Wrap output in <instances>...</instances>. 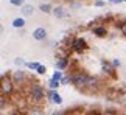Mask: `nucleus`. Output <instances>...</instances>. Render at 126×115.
<instances>
[{"label": "nucleus", "instance_id": "obj_1", "mask_svg": "<svg viewBox=\"0 0 126 115\" xmlns=\"http://www.w3.org/2000/svg\"><path fill=\"white\" fill-rule=\"evenodd\" d=\"M27 98L30 100L33 104H41L45 98V92H44L42 86L37 81H30L27 86Z\"/></svg>", "mask_w": 126, "mask_h": 115}, {"label": "nucleus", "instance_id": "obj_2", "mask_svg": "<svg viewBox=\"0 0 126 115\" xmlns=\"http://www.w3.org/2000/svg\"><path fill=\"white\" fill-rule=\"evenodd\" d=\"M14 81L13 78H9V76L6 73H2V83H0V95H6V97H9V95H13L14 92Z\"/></svg>", "mask_w": 126, "mask_h": 115}, {"label": "nucleus", "instance_id": "obj_3", "mask_svg": "<svg viewBox=\"0 0 126 115\" xmlns=\"http://www.w3.org/2000/svg\"><path fill=\"white\" fill-rule=\"evenodd\" d=\"M70 50L75 51V53H83L87 50V44L83 37H73L70 42Z\"/></svg>", "mask_w": 126, "mask_h": 115}, {"label": "nucleus", "instance_id": "obj_4", "mask_svg": "<svg viewBox=\"0 0 126 115\" xmlns=\"http://www.w3.org/2000/svg\"><path fill=\"white\" fill-rule=\"evenodd\" d=\"M11 78H13L16 86H22V84H25V81H27V75H25L23 70H16V72H13Z\"/></svg>", "mask_w": 126, "mask_h": 115}, {"label": "nucleus", "instance_id": "obj_5", "mask_svg": "<svg viewBox=\"0 0 126 115\" xmlns=\"http://www.w3.org/2000/svg\"><path fill=\"white\" fill-rule=\"evenodd\" d=\"M47 98L50 100L51 103H55V104H62V98H61V95L58 93L55 89H51L50 92L47 93Z\"/></svg>", "mask_w": 126, "mask_h": 115}, {"label": "nucleus", "instance_id": "obj_6", "mask_svg": "<svg viewBox=\"0 0 126 115\" xmlns=\"http://www.w3.org/2000/svg\"><path fill=\"white\" fill-rule=\"evenodd\" d=\"M69 64H70V59L67 56H58V61H56V69H59V70H64V69H67L69 67Z\"/></svg>", "mask_w": 126, "mask_h": 115}, {"label": "nucleus", "instance_id": "obj_7", "mask_svg": "<svg viewBox=\"0 0 126 115\" xmlns=\"http://www.w3.org/2000/svg\"><path fill=\"white\" fill-rule=\"evenodd\" d=\"M33 37H34L36 41H44L47 37V30L45 28H36V30L33 31Z\"/></svg>", "mask_w": 126, "mask_h": 115}, {"label": "nucleus", "instance_id": "obj_8", "mask_svg": "<svg viewBox=\"0 0 126 115\" xmlns=\"http://www.w3.org/2000/svg\"><path fill=\"white\" fill-rule=\"evenodd\" d=\"M92 33H94L95 36H98V37H104L106 34H108V30H106V27L98 25V27H94V28H92Z\"/></svg>", "mask_w": 126, "mask_h": 115}, {"label": "nucleus", "instance_id": "obj_9", "mask_svg": "<svg viewBox=\"0 0 126 115\" xmlns=\"http://www.w3.org/2000/svg\"><path fill=\"white\" fill-rule=\"evenodd\" d=\"M114 69H115V67L110 65L109 62H106V61L101 62V70H103L106 75H114Z\"/></svg>", "mask_w": 126, "mask_h": 115}, {"label": "nucleus", "instance_id": "obj_10", "mask_svg": "<svg viewBox=\"0 0 126 115\" xmlns=\"http://www.w3.org/2000/svg\"><path fill=\"white\" fill-rule=\"evenodd\" d=\"M23 25H25V19L23 17H17L13 20V27L14 28H23Z\"/></svg>", "mask_w": 126, "mask_h": 115}, {"label": "nucleus", "instance_id": "obj_11", "mask_svg": "<svg viewBox=\"0 0 126 115\" xmlns=\"http://www.w3.org/2000/svg\"><path fill=\"white\" fill-rule=\"evenodd\" d=\"M59 86H61V81H58V79H53V78H50V79H48V87H50V89H58V87H59Z\"/></svg>", "mask_w": 126, "mask_h": 115}, {"label": "nucleus", "instance_id": "obj_12", "mask_svg": "<svg viewBox=\"0 0 126 115\" xmlns=\"http://www.w3.org/2000/svg\"><path fill=\"white\" fill-rule=\"evenodd\" d=\"M39 9L42 13H45V14H50V13H53V9H51V6L48 3H42L41 6H39Z\"/></svg>", "mask_w": 126, "mask_h": 115}, {"label": "nucleus", "instance_id": "obj_13", "mask_svg": "<svg viewBox=\"0 0 126 115\" xmlns=\"http://www.w3.org/2000/svg\"><path fill=\"white\" fill-rule=\"evenodd\" d=\"M53 14H55L56 17H64V9H62V6H56V8H53Z\"/></svg>", "mask_w": 126, "mask_h": 115}, {"label": "nucleus", "instance_id": "obj_14", "mask_svg": "<svg viewBox=\"0 0 126 115\" xmlns=\"http://www.w3.org/2000/svg\"><path fill=\"white\" fill-rule=\"evenodd\" d=\"M117 25H118V28H120V33H122L123 36H126V20H120Z\"/></svg>", "mask_w": 126, "mask_h": 115}, {"label": "nucleus", "instance_id": "obj_15", "mask_svg": "<svg viewBox=\"0 0 126 115\" xmlns=\"http://www.w3.org/2000/svg\"><path fill=\"white\" fill-rule=\"evenodd\" d=\"M39 62H36V61H33V62H27V67H28V69H30V70H37V69H39Z\"/></svg>", "mask_w": 126, "mask_h": 115}, {"label": "nucleus", "instance_id": "obj_16", "mask_svg": "<svg viewBox=\"0 0 126 115\" xmlns=\"http://www.w3.org/2000/svg\"><path fill=\"white\" fill-rule=\"evenodd\" d=\"M53 79H58V81H61L62 79V72L59 70V69H56V72L53 73V76H51Z\"/></svg>", "mask_w": 126, "mask_h": 115}, {"label": "nucleus", "instance_id": "obj_17", "mask_svg": "<svg viewBox=\"0 0 126 115\" xmlns=\"http://www.w3.org/2000/svg\"><path fill=\"white\" fill-rule=\"evenodd\" d=\"M72 81V75L70 76H62V79H61V86H67Z\"/></svg>", "mask_w": 126, "mask_h": 115}, {"label": "nucleus", "instance_id": "obj_18", "mask_svg": "<svg viewBox=\"0 0 126 115\" xmlns=\"http://www.w3.org/2000/svg\"><path fill=\"white\" fill-rule=\"evenodd\" d=\"M9 5H13V6H22L23 0H9Z\"/></svg>", "mask_w": 126, "mask_h": 115}, {"label": "nucleus", "instance_id": "obj_19", "mask_svg": "<svg viewBox=\"0 0 126 115\" xmlns=\"http://www.w3.org/2000/svg\"><path fill=\"white\" fill-rule=\"evenodd\" d=\"M14 62H16V65H19V67H23V65H25V67H27V62H25V61H23V59H22V58H17V59H16V61H14Z\"/></svg>", "mask_w": 126, "mask_h": 115}, {"label": "nucleus", "instance_id": "obj_20", "mask_svg": "<svg viewBox=\"0 0 126 115\" xmlns=\"http://www.w3.org/2000/svg\"><path fill=\"white\" fill-rule=\"evenodd\" d=\"M45 72H47V67H45V65H39V69L36 70V73H39V75H45Z\"/></svg>", "mask_w": 126, "mask_h": 115}, {"label": "nucleus", "instance_id": "obj_21", "mask_svg": "<svg viewBox=\"0 0 126 115\" xmlns=\"http://www.w3.org/2000/svg\"><path fill=\"white\" fill-rule=\"evenodd\" d=\"M31 13H33V8L30 5H25V6H23V14H31Z\"/></svg>", "mask_w": 126, "mask_h": 115}, {"label": "nucleus", "instance_id": "obj_22", "mask_svg": "<svg viewBox=\"0 0 126 115\" xmlns=\"http://www.w3.org/2000/svg\"><path fill=\"white\" fill-rule=\"evenodd\" d=\"M95 6H98V8H101V6H104V5H106V2H104V0H95Z\"/></svg>", "mask_w": 126, "mask_h": 115}, {"label": "nucleus", "instance_id": "obj_23", "mask_svg": "<svg viewBox=\"0 0 126 115\" xmlns=\"http://www.w3.org/2000/svg\"><path fill=\"white\" fill-rule=\"evenodd\" d=\"M112 65H114V67H120V61H118V59H114V61H112Z\"/></svg>", "mask_w": 126, "mask_h": 115}, {"label": "nucleus", "instance_id": "obj_24", "mask_svg": "<svg viewBox=\"0 0 126 115\" xmlns=\"http://www.w3.org/2000/svg\"><path fill=\"white\" fill-rule=\"evenodd\" d=\"M125 0H109V3H122Z\"/></svg>", "mask_w": 126, "mask_h": 115}, {"label": "nucleus", "instance_id": "obj_25", "mask_svg": "<svg viewBox=\"0 0 126 115\" xmlns=\"http://www.w3.org/2000/svg\"><path fill=\"white\" fill-rule=\"evenodd\" d=\"M125 2H126V0H125Z\"/></svg>", "mask_w": 126, "mask_h": 115}]
</instances>
